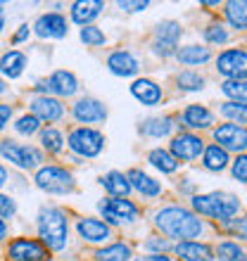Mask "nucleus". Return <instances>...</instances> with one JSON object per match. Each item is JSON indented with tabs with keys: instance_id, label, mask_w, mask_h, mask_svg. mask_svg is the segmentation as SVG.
<instances>
[{
	"instance_id": "40",
	"label": "nucleus",
	"mask_w": 247,
	"mask_h": 261,
	"mask_svg": "<svg viewBox=\"0 0 247 261\" xmlns=\"http://www.w3.org/2000/svg\"><path fill=\"white\" fill-rule=\"evenodd\" d=\"M145 249H150V252H166L169 249V240L166 238H159V235H150L147 240H145V245H143Z\"/></svg>"
},
{
	"instance_id": "18",
	"label": "nucleus",
	"mask_w": 247,
	"mask_h": 261,
	"mask_svg": "<svg viewBox=\"0 0 247 261\" xmlns=\"http://www.w3.org/2000/svg\"><path fill=\"white\" fill-rule=\"evenodd\" d=\"M126 180H129L131 190H138V193L145 195V197H157V195H162L159 180H155L152 176L140 171V169H131V171L126 173Z\"/></svg>"
},
{
	"instance_id": "26",
	"label": "nucleus",
	"mask_w": 247,
	"mask_h": 261,
	"mask_svg": "<svg viewBox=\"0 0 247 261\" xmlns=\"http://www.w3.org/2000/svg\"><path fill=\"white\" fill-rule=\"evenodd\" d=\"M100 183H103V188L112 195V197H126V195L131 193L129 180H126V176H124L121 171H110V173H105L103 178H100Z\"/></svg>"
},
{
	"instance_id": "19",
	"label": "nucleus",
	"mask_w": 247,
	"mask_h": 261,
	"mask_svg": "<svg viewBox=\"0 0 247 261\" xmlns=\"http://www.w3.org/2000/svg\"><path fill=\"white\" fill-rule=\"evenodd\" d=\"M107 69H110L114 76H133L138 74V60L131 55L129 50H117L107 57Z\"/></svg>"
},
{
	"instance_id": "9",
	"label": "nucleus",
	"mask_w": 247,
	"mask_h": 261,
	"mask_svg": "<svg viewBox=\"0 0 247 261\" xmlns=\"http://www.w3.org/2000/svg\"><path fill=\"white\" fill-rule=\"evenodd\" d=\"M205 150V140L195 133H181L171 140V154L176 157V162H195Z\"/></svg>"
},
{
	"instance_id": "34",
	"label": "nucleus",
	"mask_w": 247,
	"mask_h": 261,
	"mask_svg": "<svg viewBox=\"0 0 247 261\" xmlns=\"http://www.w3.org/2000/svg\"><path fill=\"white\" fill-rule=\"evenodd\" d=\"M221 90L224 95H228L233 102H245V79H228V81L221 83Z\"/></svg>"
},
{
	"instance_id": "38",
	"label": "nucleus",
	"mask_w": 247,
	"mask_h": 261,
	"mask_svg": "<svg viewBox=\"0 0 247 261\" xmlns=\"http://www.w3.org/2000/svg\"><path fill=\"white\" fill-rule=\"evenodd\" d=\"M81 41L86 43V45H90V48H97V45H103L107 38H105V34H103V31H100L97 27L88 24V27L81 29Z\"/></svg>"
},
{
	"instance_id": "29",
	"label": "nucleus",
	"mask_w": 247,
	"mask_h": 261,
	"mask_svg": "<svg viewBox=\"0 0 247 261\" xmlns=\"http://www.w3.org/2000/svg\"><path fill=\"white\" fill-rule=\"evenodd\" d=\"M147 162H150L155 169H159L162 173H174L176 169H179V162H176V157H174L169 150H162V147H157V150H150V154H147Z\"/></svg>"
},
{
	"instance_id": "49",
	"label": "nucleus",
	"mask_w": 247,
	"mask_h": 261,
	"mask_svg": "<svg viewBox=\"0 0 247 261\" xmlns=\"http://www.w3.org/2000/svg\"><path fill=\"white\" fill-rule=\"evenodd\" d=\"M5 93V83H3V79H0V95Z\"/></svg>"
},
{
	"instance_id": "12",
	"label": "nucleus",
	"mask_w": 247,
	"mask_h": 261,
	"mask_svg": "<svg viewBox=\"0 0 247 261\" xmlns=\"http://www.w3.org/2000/svg\"><path fill=\"white\" fill-rule=\"evenodd\" d=\"M45 254H48V249L41 242L29 240V238H17L7 247V256L12 261H43Z\"/></svg>"
},
{
	"instance_id": "45",
	"label": "nucleus",
	"mask_w": 247,
	"mask_h": 261,
	"mask_svg": "<svg viewBox=\"0 0 247 261\" xmlns=\"http://www.w3.org/2000/svg\"><path fill=\"white\" fill-rule=\"evenodd\" d=\"M27 38H29V27L27 24H21L19 31L14 34V43H21V41H27Z\"/></svg>"
},
{
	"instance_id": "13",
	"label": "nucleus",
	"mask_w": 247,
	"mask_h": 261,
	"mask_svg": "<svg viewBox=\"0 0 247 261\" xmlns=\"http://www.w3.org/2000/svg\"><path fill=\"white\" fill-rule=\"evenodd\" d=\"M74 119L79 124H100L107 119V107L95 97H81L71 110Z\"/></svg>"
},
{
	"instance_id": "23",
	"label": "nucleus",
	"mask_w": 247,
	"mask_h": 261,
	"mask_svg": "<svg viewBox=\"0 0 247 261\" xmlns=\"http://www.w3.org/2000/svg\"><path fill=\"white\" fill-rule=\"evenodd\" d=\"M174 55L179 57V62L185 67H200V64H207L212 60L209 48H202V45H185V48L176 50Z\"/></svg>"
},
{
	"instance_id": "1",
	"label": "nucleus",
	"mask_w": 247,
	"mask_h": 261,
	"mask_svg": "<svg viewBox=\"0 0 247 261\" xmlns=\"http://www.w3.org/2000/svg\"><path fill=\"white\" fill-rule=\"evenodd\" d=\"M155 226L169 238L185 242L202 233V221L185 206H164L155 214Z\"/></svg>"
},
{
	"instance_id": "41",
	"label": "nucleus",
	"mask_w": 247,
	"mask_h": 261,
	"mask_svg": "<svg viewBox=\"0 0 247 261\" xmlns=\"http://www.w3.org/2000/svg\"><path fill=\"white\" fill-rule=\"evenodd\" d=\"M14 212H17V204H14V199L0 193V221H3V219H12Z\"/></svg>"
},
{
	"instance_id": "35",
	"label": "nucleus",
	"mask_w": 247,
	"mask_h": 261,
	"mask_svg": "<svg viewBox=\"0 0 247 261\" xmlns=\"http://www.w3.org/2000/svg\"><path fill=\"white\" fill-rule=\"evenodd\" d=\"M41 143H43V147H45L48 152L57 154V152L64 147V138H62V133L57 128H45L41 133Z\"/></svg>"
},
{
	"instance_id": "16",
	"label": "nucleus",
	"mask_w": 247,
	"mask_h": 261,
	"mask_svg": "<svg viewBox=\"0 0 247 261\" xmlns=\"http://www.w3.org/2000/svg\"><path fill=\"white\" fill-rule=\"evenodd\" d=\"M76 230L86 242H105L112 238V228L100 219H79L76 223Z\"/></svg>"
},
{
	"instance_id": "8",
	"label": "nucleus",
	"mask_w": 247,
	"mask_h": 261,
	"mask_svg": "<svg viewBox=\"0 0 247 261\" xmlns=\"http://www.w3.org/2000/svg\"><path fill=\"white\" fill-rule=\"evenodd\" d=\"M214 140L221 150H233V152H245L247 147V130L245 126L238 124H221L219 128H214Z\"/></svg>"
},
{
	"instance_id": "28",
	"label": "nucleus",
	"mask_w": 247,
	"mask_h": 261,
	"mask_svg": "<svg viewBox=\"0 0 247 261\" xmlns=\"http://www.w3.org/2000/svg\"><path fill=\"white\" fill-rule=\"evenodd\" d=\"M226 19L231 21V27L238 29V31H245L247 27V3L245 0H231L226 3Z\"/></svg>"
},
{
	"instance_id": "33",
	"label": "nucleus",
	"mask_w": 247,
	"mask_h": 261,
	"mask_svg": "<svg viewBox=\"0 0 247 261\" xmlns=\"http://www.w3.org/2000/svg\"><path fill=\"white\" fill-rule=\"evenodd\" d=\"M216 256H219V261H245V249L238 242L226 240L216 247Z\"/></svg>"
},
{
	"instance_id": "20",
	"label": "nucleus",
	"mask_w": 247,
	"mask_h": 261,
	"mask_svg": "<svg viewBox=\"0 0 247 261\" xmlns=\"http://www.w3.org/2000/svg\"><path fill=\"white\" fill-rule=\"evenodd\" d=\"M181 121L188 128H209L214 124V114L205 105H188L181 114Z\"/></svg>"
},
{
	"instance_id": "51",
	"label": "nucleus",
	"mask_w": 247,
	"mask_h": 261,
	"mask_svg": "<svg viewBox=\"0 0 247 261\" xmlns=\"http://www.w3.org/2000/svg\"><path fill=\"white\" fill-rule=\"evenodd\" d=\"M0 14H3V5H0Z\"/></svg>"
},
{
	"instance_id": "2",
	"label": "nucleus",
	"mask_w": 247,
	"mask_h": 261,
	"mask_svg": "<svg viewBox=\"0 0 247 261\" xmlns=\"http://www.w3.org/2000/svg\"><path fill=\"white\" fill-rule=\"evenodd\" d=\"M38 235H41L45 249H53V252L64 249L69 238L67 214L60 206H43L38 212Z\"/></svg>"
},
{
	"instance_id": "7",
	"label": "nucleus",
	"mask_w": 247,
	"mask_h": 261,
	"mask_svg": "<svg viewBox=\"0 0 247 261\" xmlns=\"http://www.w3.org/2000/svg\"><path fill=\"white\" fill-rule=\"evenodd\" d=\"M100 214L105 216L107 226L110 223L112 226H121V223H133L138 219L140 209L126 197H110L105 202H100Z\"/></svg>"
},
{
	"instance_id": "21",
	"label": "nucleus",
	"mask_w": 247,
	"mask_h": 261,
	"mask_svg": "<svg viewBox=\"0 0 247 261\" xmlns=\"http://www.w3.org/2000/svg\"><path fill=\"white\" fill-rule=\"evenodd\" d=\"M103 10H105L103 0H79V3L71 5V19L76 24H81V27H88Z\"/></svg>"
},
{
	"instance_id": "52",
	"label": "nucleus",
	"mask_w": 247,
	"mask_h": 261,
	"mask_svg": "<svg viewBox=\"0 0 247 261\" xmlns=\"http://www.w3.org/2000/svg\"><path fill=\"white\" fill-rule=\"evenodd\" d=\"M43 261H45V259H43ZM48 261H50V259H48Z\"/></svg>"
},
{
	"instance_id": "4",
	"label": "nucleus",
	"mask_w": 247,
	"mask_h": 261,
	"mask_svg": "<svg viewBox=\"0 0 247 261\" xmlns=\"http://www.w3.org/2000/svg\"><path fill=\"white\" fill-rule=\"evenodd\" d=\"M36 186L41 188L43 193L50 195H67L74 190V176L71 171L62 169V166H43L41 171L36 173Z\"/></svg>"
},
{
	"instance_id": "15",
	"label": "nucleus",
	"mask_w": 247,
	"mask_h": 261,
	"mask_svg": "<svg viewBox=\"0 0 247 261\" xmlns=\"http://www.w3.org/2000/svg\"><path fill=\"white\" fill-rule=\"evenodd\" d=\"M34 31L41 36V38H64V36H67V19L57 12L43 14V17L36 19Z\"/></svg>"
},
{
	"instance_id": "22",
	"label": "nucleus",
	"mask_w": 247,
	"mask_h": 261,
	"mask_svg": "<svg viewBox=\"0 0 247 261\" xmlns=\"http://www.w3.org/2000/svg\"><path fill=\"white\" fill-rule=\"evenodd\" d=\"M176 254L183 261H214V252L209 245H202V242L195 240H185L176 245Z\"/></svg>"
},
{
	"instance_id": "50",
	"label": "nucleus",
	"mask_w": 247,
	"mask_h": 261,
	"mask_svg": "<svg viewBox=\"0 0 247 261\" xmlns=\"http://www.w3.org/2000/svg\"><path fill=\"white\" fill-rule=\"evenodd\" d=\"M3 27H5V21H3V19H0V31H3Z\"/></svg>"
},
{
	"instance_id": "37",
	"label": "nucleus",
	"mask_w": 247,
	"mask_h": 261,
	"mask_svg": "<svg viewBox=\"0 0 247 261\" xmlns=\"http://www.w3.org/2000/svg\"><path fill=\"white\" fill-rule=\"evenodd\" d=\"M38 128H41V121H38L34 114H24V117H19L17 124H14V130L21 133V136H34Z\"/></svg>"
},
{
	"instance_id": "39",
	"label": "nucleus",
	"mask_w": 247,
	"mask_h": 261,
	"mask_svg": "<svg viewBox=\"0 0 247 261\" xmlns=\"http://www.w3.org/2000/svg\"><path fill=\"white\" fill-rule=\"evenodd\" d=\"M205 38L207 43H212V45H224L228 41V31L221 24H212V27L205 29Z\"/></svg>"
},
{
	"instance_id": "30",
	"label": "nucleus",
	"mask_w": 247,
	"mask_h": 261,
	"mask_svg": "<svg viewBox=\"0 0 247 261\" xmlns=\"http://www.w3.org/2000/svg\"><path fill=\"white\" fill-rule=\"evenodd\" d=\"M97 261H131V247L124 245V242H114V245H107V247L97 249L95 252Z\"/></svg>"
},
{
	"instance_id": "31",
	"label": "nucleus",
	"mask_w": 247,
	"mask_h": 261,
	"mask_svg": "<svg viewBox=\"0 0 247 261\" xmlns=\"http://www.w3.org/2000/svg\"><path fill=\"white\" fill-rule=\"evenodd\" d=\"M181 34H183L181 24H179V21H171V19H166V21H162V24H157V31H155V36H157L159 43H171V45H176V43H179Z\"/></svg>"
},
{
	"instance_id": "27",
	"label": "nucleus",
	"mask_w": 247,
	"mask_h": 261,
	"mask_svg": "<svg viewBox=\"0 0 247 261\" xmlns=\"http://www.w3.org/2000/svg\"><path fill=\"white\" fill-rule=\"evenodd\" d=\"M171 128H174L171 117H152L140 124V133L150 138H164L171 133Z\"/></svg>"
},
{
	"instance_id": "42",
	"label": "nucleus",
	"mask_w": 247,
	"mask_h": 261,
	"mask_svg": "<svg viewBox=\"0 0 247 261\" xmlns=\"http://www.w3.org/2000/svg\"><path fill=\"white\" fill-rule=\"evenodd\" d=\"M233 176L240 180V183H245L247 180V157L245 154H240V157L233 162Z\"/></svg>"
},
{
	"instance_id": "25",
	"label": "nucleus",
	"mask_w": 247,
	"mask_h": 261,
	"mask_svg": "<svg viewBox=\"0 0 247 261\" xmlns=\"http://www.w3.org/2000/svg\"><path fill=\"white\" fill-rule=\"evenodd\" d=\"M228 152L221 150L219 145H207L205 150H202V166H205L207 171H224L228 166Z\"/></svg>"
},
{
	"instance_id": "3",
	"label": "nucleus",
	"mask_w": 247,
	"mask_h": 261,
	"mask_svg": "<svg viewBox=\"0 0 247 261\" xmlns=\"http://www.w3.org/2000/svg\"><path fill=\"white\" fill-rule=\"evenodd\" d=\"M190 204L202 216H212V219H219V221H231V216H235L238 209H240V199L228 193H209V195H195Z\"/></svg>"
},
{
	"instance_id": "46",
	"label": "nucleus",
	"mask_w": 247,
	"mask_h": 261,
	"mask_svg": "<svg viewBox=\"0 0 247 261\" xmlns=\"http://www.w3.org/2000/svg\"><path fill=\"white\" fill-rule=\"evenodd\" d=\"M136 261H171V259L164 254H150V256H140V259H136Z\"/></svg>"
},
{
	"instance_id": "6",
	"label": "nucleus",
	"mask_w": 247,
	"mask_h": 261,
	"mask_svg": "<svg viewBox=\"0 0 247 261\" xmlns=\"http://www.w3.org/2000/svg\"><path fill=\"white\" fill-rule=\"evenodd\" d=\"M0 154L7 159V162H12L14 166H19V169H36V166H41L43 162V154L38 147L34 145H21V143H14V140H3L0 143Z\"/></svg>"
},
{
	"instance_id": "17",
	"label": "nucleus",
	"mask_w": 247,
	"mask_h": 261,
	"mask_svg": "<svg viewBox=\"0 0 247 261\" xmlns=\"http://www.w3.org/2000/svg\"><path fill=\"white\" fill-rule=\"evenodd\" d=\"M131 95L136 97L138 102L147 105V107H155V105L162 102V88H159L155 81L150 79H138V81L131 83Z\"/></svg>"
},
{
	"instance_id": "47",
	"label": "nucleus",
	"mask_w": 247,
	"mask_h": 261,
	"mask_svg": "<svg viewBox=\"0 0 247 261\" xmlns=\"http://www.w3.org/2000/svg\"><path fill=\"white\" fill-rule=\"evenodd\" d=\"M5 180H7V171H5V166L0 164V188L5 186Z\"/></svg>"
},
{
	"instance_id": "48",
	"label": "nucleus",
	"mask_w": 247,
	"mask_h": 261,
	"mask_svg": "<svg viewBox=\"0 0 247 261\" xmlns=\"http://www.w3.org/2000/svg\"><path fill=\"white\" fill-rule=\"evenodd\" d=\"M5 233H7V228H5V221H0V240L5 238Z\"/></svg>"
},
{
	"instance_id": "5",
	"label": "nucleus",
	"mask_w": 247,
	"mask_h": 261,
	"mask_svg": "<svg viewBox=\"0 0 247 261\" xmlns=\"http://www.w3.org/2000/svg\"><path fill=\"white\" fill-rule=\"evenodd\" d=\"M69 150L76 152L79 157H97L100 152L105 150V136L95 128H88V126H81V128H74L69 133Z\"/></svg>"
},
{
	"instance_id": "32",
	"label": "nucleus",
	"mask_w": 247,
	"mask_h": 261,
	"mask_svg": "<svg viewBox=\"0 0 247 261\" xmlns=\"http://www.w3.org/2000/svg\"><path fill=\"white\" fill-rule=\"evenodd\" d=\"M176 83H179L181 90H188V93H195V90L205 88V76L197 74V71H181L176 76Z\"/></svg>"
},
{
	"instance_id": "11",
	"label": "nucleus",
	"mask_w": 247,
	"mask_h": 261,
	"mask_svg": "<svg viewBox=\"0 0 247 261\" xmlns=\"http://www.w3.org/2000/svg\"><path fill=\"white\" fill-rule=\"evenodd\" d=\"M36 88L43 90L45 95H48V93H55V95H62V97H71L76 90H79V81H76V76L71 74V71L60 69V71H55L45 83H38Z\"/></svg>"
},
{
	"instance_id": "36",
	"label": "nucleus",
	"mask_w": 247,
	"mask_h": 261,
	"mask_svg": "<svg viewBox=\"0 0 247 261\" xmlns=\"http://www.w3.org/2000/svg\"><path fill=\"white\" fill-rule=\"evenodd\" d=\"M245 102H226L221 105V114L226 119H231V121H235L238 126L245 124Z\"/></svg>"
},
{
	"instance_id": "10",
	"label": "nucleus",
	"mask_w": 247,
	"mask_h": 261,
	"mask_svg": "<svg viewBox=\"0 0 247 261\" xmlns=\"http://www.w3.org/2000/svg\"><path fill=\"white\" fill-rule=\"evenodd\" d=\"M245 69H247V53L242 48L224 50L216 57V71L228 76V79H245Z\"/></svg>"
},
{
	"instance_id": "24",
	"label": "nucleus",
	"mask_w": 247,
	"mask_h": 261,
	"mask_svg": "<svg viewBox=\"0 0 247 261\" xmlns=\"http://www.w3.org/2000/svg\"><path fill=\"white\" fill-rule=\"evenodd\" d=\"M24 67H27V57L19 50H10L0 57V74H5L7 79H19Z\"/></svg>"
},
{
	"instance_id": "44",
	"label": "nucleus",
	"mask_w": 247,
	"mask_h": 261,
	"mask_svg": "<svg viewBox=\"0 0 247 261\" xmlns=\"http://www.w3.org/2000/svg\"><path fill=\"white\" fill-rule=\"evenodd\" d=\"M10 117H12V107H10V105H0V130L5 128Z\"/></svg>"
},
{
	"instance_id": "14",
	"label": "nucleus",
	"mask_w": 247,
	"mask_h": 261,
	"mask_svg": "<svg viewBox=\"0 0 247 261\" xmlns=\"http://www.w3.org/2000/svg\"><path fill=\"white\" fill-rule=\"evenodd\" d=\"M31 114H34L38 121H48V124H53V121H60L62 119L64 107H62V102L57 100V97L38 95V97L31 100Z\"/></svg>"
},
{
	"instance_id": "43",
	"label": "nucleus",
	"mask_w": 247,
	"mask_h": 261,
	"mask_svg": "<svg viewBox=\"0 0 247 261\" xmlns=\"http://www.w3.org/2000/svg\"><path fill=\"white\" fill-rule=\"evenodd\" d=\"M117 5L121 7V10H126V12H140V10H145L150 3H147V0H136V3H131V0H119Z\"/></svg>"
}]
</instances>
